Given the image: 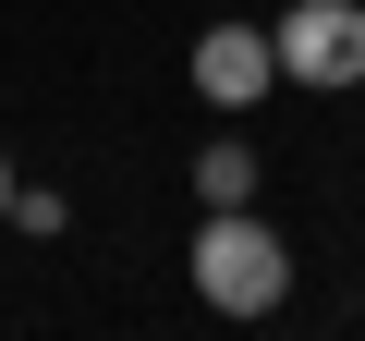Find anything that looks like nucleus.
<instances>
[{"label":"nucleus","instance_id":"f257e3e1","mask_svg":"<svg viewBox=\"0 0 365 341\" xmlns=\"http://www.w3.org/2000/svg\"><path fill=\"white\" fill-rule=\"evenodd\" d=\"M280 292H292V244H280L256 208H207V232H195V305L268 317Z\"/></svg>","mask_w":365,"mask_h":341},{"label":"nucleus","instance_id":"7ed1b4c3","mask_svg":"<svg viewBox=\"0 0 365 341\" xmlns=\"http://www.w3.org/2000/svg\"><path fill=\"white\" fill-rule=\"evenodd\" d=\"M268 86H280V37L268 25H207L195 37V98L207 110H256Z\"/></svg>","mask_w":365,"mask_h":341},{"label":"nucleus","instance_id":"f03ea898","mask_svg":"<svg viewBox=\"0 0 365 341\" xmlns=\"http://www.w3.org/2000/svg\"><path fill=\"white\" fill-rule=\"evenodd\" d=\"M280 37V73L292 86H365V0H292V13L268 25Z\"/></svg>","mask_w":365,"mask_h":341},{"label":"nucleus","instance_id":"20e7f679","mask_svg":"<svg viewBox=\"0 0 365 341\" xmlns=\"http://www.w3.org/2000/svg\"><path fill=\"white\" fill-rule=\"evenodd\" d=\"M195 195H207V208H244V195H256V146H232V134L195 146Z\"/></svg>","mask_w":365,"mask_h":341},{"label":"nucleus","instance_id":"423d86ee","mask_svg":"<svg viewBox=\"0 0 365 341\" xmlns=\"http://www.w3.org/2000/svg\"><path fill=\"white\" fill-rule=\"evenodd\" d=\"M0 220H13V158H0Z\"/></svg>","mask_w":365,"mask_h":341},{"label":"nucleus","instance_id":"39448f33","mask_svg":"<svg viewBox=\"0 0 365 341\" xmlns=\"http://www.w3.org/2000/svg\"><path fill=\"white\" fill-rule=\"evenodd\" d=\"M61 220H73L61 195H37V183H13V232H61Z\"/></svg>","mask_w":365,"mask_h":341}]
</instances>
